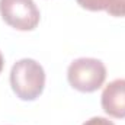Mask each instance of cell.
<instances>
[{
    "label": "cell",
    "instance_id": "obj_1",
    "mask_svg": "<svg viewBox=\"0 0 125 125\" xmlns=\"http://www.w3.org/2000/svg\"><path fill=\"white\" fill-rule=\"evenodd\" d=\"M10 86L22 100H35L45 87V71L42 65L32 58H22L10 70Z\"/></svg>",
    "mask_w": 125,
    "mask_h": 125
},
{
    "label": "cell",
    "instance_id": "obj_2",
    "mask_svg": "<svg viewBox=\"0 0 125 125\" xmlns=\"http://www.w3.org/2000/svg\"><path fill=\"white\" fill-rule=\"evenodd\" d=\"M70 86L82 93H92L100 89L106 80V67L97 58H77L67 68Z\"/></svg>",
    "mask_w": 125,
    "mask_h": 125
},
{
    "label": "cell",
    "instance_id": "obj_3",
    "mask_svg": "<svg viewBox=\"0 0 125 125\" xmlns=\"http://www.w3.org/2000/svg\"><path fill=\"white\" fill-rule=\"evenodd\" d=\"M1 19L18 31H33L41 19L33 0H0Z\"/></svg>",
    "mask_w": 125,
    "mask_h": 125
},
{
    "label": "cell",
    "instance_id": "obj_4",
    "mask_svg": "<svg viewBox=\"0 0 125 125\" xmlns=\"http://www.w3.org/2000/svg\"><path fill=\"white\" fill-rule=\"evenodd\" d=\"M102 109L112 118H125V79H116L105 86L100 96Z\"/></svg>",
    "mask_w": 125,
    "mask_h": 125
},
{
    "label": "cell",
    "instance_id": "obj_5",
    "mask_svg": "<svg viewBox=\"0 0 125 125\" xmlns=\"http://www.w3.org/2000/svg\"><path fill=\"white\" fill-rule=\"evenodd\" d=\"M76 1L86 10L92 12L105 10L106 13L115 18L125 16V0H76Z\"/></svg>",
    "mask_w": 125,
    "mask_h": 125
},
{
    "label": "cell",
    "instance_id": "obj_6",
    "mask_svg": "<svg viewBox=\"0 0 125 125\" xmlns=\"http://www.w3.org/2000/svg\"><path fill=\"white\" fill-rule=\"evenodd\" d=\"M83 125H115L112 121L106 119V118H102V116H93L90 118L89 121H86Z\"/></svg>",
    "mask_w": 125,
    "mask_h": 125
},
{
    "label": "cell",
    "instance_id": "obj_7",
    "mask_svg": "<svg viewBox=\"0 0 125 125\" xmlns=\"http://www.w3.org/2000/svg\"><path fill=\"white\" fill-rule=\"evenodd\" d=\"M3 67H4V58H3V54L0 51V73L3 71Z\"/></svg>",
    "mask_w": 125,
    "mask_h": 125
}]
</instances>
